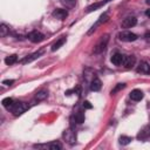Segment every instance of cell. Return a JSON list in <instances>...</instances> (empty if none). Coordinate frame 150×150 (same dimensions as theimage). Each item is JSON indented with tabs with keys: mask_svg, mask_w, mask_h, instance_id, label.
I'll return each instance as SVG.
<instances>
[{
	"mask_svg": "<svg viewBox=\"0 0 150 150\" xmlns=\"http://www.w3.org/2000/svg\"><path fill=\"white\" fill-rule=\"evenodd\" d=\"M108 41H109V34H104L102 35L98 41L96 42V45L94 46V53L95 54H101L107 48V45H108Z\"/></svg>",
	"mask_w": 150,
	"mask_h": 150,
	"instance_id": "6da1fadb",
	"label": "cell"
},
{
	"mask_svg": "<svg viewBox=\"0 0 150 150\" xmlns=\"http://www.w3.org/2000/svg\"><path fill=\"white\" fill-rule=\"evenodd\" d=\"M28 108H29V105H28L27 103L18 101V102H14L13 107L11 108V111L13 112L14 116H20V115H22Z\"/></svg>",
	"mask_w": 150,
	"mask_h": 150,
	"instance_id": "7a4b0ae2",
	"label": "cell"
},
{
	"mask_svg": "<svg viewBox=\"0 0 150 150\" xmlns=\"http://www.w3.org/2000/svg\"><path fill=\"white\" fill-rule=\"evenodd\" d=\"M118 39L123 42H132L135 40H137V35L132 32H129V30H122L118 33Z\"/></svg>",
	"mask_w": 150,
	"mask_h": 150,
	"instance_id": "3957f363",
	"label": "cell"
},
{
	"mask_svg": "<svg viewBox=\"0 0 150 150\" xmlns=\"http://www.w3.org/2000/svg\"><path fill=\"white\" fill-rule=\"evenodd\" d=\"M108 19H109V14H108V13H103V14H101V15H100V18L97 19V21L91 26V28L88 30V33H87V34H88V35L93 34V33L97 29V27H100L101 25H103L104 22H107V21H108Z\"/></svg>",
	"mask_w": 150,
	"mask_h": 150,
	"instance_id": "277c9868",
	"label": "cell"
},
{
	"mask_svg": "<svg viewBox=\"0 0 150 150\" xmlns=\"http://www.w3.org/2000/svg\"><path fill=\"white\" fill-rule=\"evenodd\" d=\"M63 138L68 144H74L76 142V134L74 131V129L70 127L69 129H67L66 131H63Z\"/></svg>",
	"mask_w": 150,
	"mask_h": 150,
	"instance_id": "5b68a950",
	"label": "cell"
},
{
	"mask_svg": "<svg viewBox=\"0 0 150 150\" xmlns=\"http://www.w3.org/2000/svg\"><path fill=\"white\" fill-rule=\"evenodd\" d=\"M35 149H49V150H61L62 145L57 142H53V143H48V144H34L33 145Z\"/></svg>",
	"mask_w": 150,
	"mask_h": 150,
	"instance_id": "8992f818",
	"label": "cell"
},
{
	"mask_svg": "<svg viewBox=\"0 0 150 150\" xmlns=\"http://www.w3.org/2000/svg\"><path fill=\"white\" fill-rule=\"evenodd\" d=\"M28 39H29L32 42H34V43H39V42H41V41L45 39V35H43L42 33L38 32V30H33V32H30V33L28 34Z\"/></svg>",
	"mask_w": 150,
	"mask_h": 150,
	"instance_id": "52a82bcc",
	"label": "cell"
},
{
	"mask_svg": "<svg viewBox=\"0 0 150 150\" xmlns=\"http://www.w3.org/2000/svg\"><path fill=\"white\" fill-rule=\"evenodd\" d=\"M137 23V19L135 16H127L122 20V27L123 28H131Z\"/></svg>",
	"mask_w": 150,
	"mask_h": 150,
	"instance_id": "ba28073f",
	"label": "cell"
},
{
	"mask_svg": "<svg viewBox=\"0 0 150 150\" xmlns=\"http://www.w3.org/2000/svg\"><path fill=\"white\" fill-rule=\"evenodd\" d=\"M42 54H43V50L35 52V53H33V54H30V55L26 56L25 59H22V60L20 61V63H22V64H25V63H29V62H32V61H34V60L39 59V57H40Z\"/></svg>",
	"mask_w": 150,
	"mask_h": 150,
	"instance_id": "9c48e42d",
	"label": "cell"
},
{
	"mask_svg": "<svg viewBox=\"0 0 150 150\" xmlns=\"http://www.w3.org/2000/svg\"><path fill=\"white\" fill-rule=\"evenodd\" d=\"M137 73L143 75H150V64L146 61H142L137 67Z\"/></svg>",
	"mask_w": 150,
	"mask_h": 150,
	"instance_id": "30bf717a",
	"label": "cell"
},
{
	"mask_svg": "<svg viewBox=\"0 0 150 150\" xmlns=\"http://www.w3.org/2000/svg\"><path fill=\"white\" fill-rule=\"evenodd\" d=\"M136 63V57L134 55H124V61H123V66L127 68V69H130L135 66Z\"/></svg>",
	"mask_w": 150,
	"mask_h": 150,
	"instance_id": "8fae6325",
	"label": "cell"
},
{
	"mask_svg": "<svg viewBox=\"0 0 150 150\" xmlns=\"http://www.w3.org/2000/svg\"><path fill=\"white\" fill-rule=\"evenodd\" d=\"M110 61H111V63L115 64V66H121V64H123L124 55H122V54H120V53H115V54L111 56Z\"/></svg>",
	"mask_w": 150,
	"mask_h": 150,
	"instance_id": "7c38bea8",
	"label": "cell"
},
{
	"mask_svg": "<svg viewBox=\"0 0 150 150\" xmlns=\"http://www.w3.org/2000/svg\"><path fill=\"white\" fill-rule=\"evenodd\" d=\"M53 16H55L56 19H60V20H63L68 16V12L67 9H62V8H56L54 9L53 12Z\"/></svg>",
	"mask_w": 150,
	"mask_h": 150,
	"instance_id": "4fadbf2b",
	"label": "cell"
},
{
	"mask_svg": "<svg viewBox=\"0 0 150 150\" xmlns=\"http://www.w3.org/2000/svg\"><path fill=\"white\" fill-rule=\"evenodd\" d=\"M143 96H144V94L141 89H134L130 91V98L134 101H141L143 98Z\"/></svg>",
	"mask_w": 150,
	"mask_h": 150,
	"instance_id": "5bb4252c",
	"label": "cell"
},
{
	"mask_svg": "<svg viewBox=\"0 0 150 150\" xmlns=\"http://www.w3.org/2000/svg\"><path fill=\"white\" fill-rule=\"evenodd\" d=\"M148 137H150V125L144 127V128L139 131V134L137 135V138H138V139H146Z\"/></svg>",
	"mask_w": 150,
	"mask_h": 150,
	"instance_id": "9a60e30c",
	"label": "cell"
},
{
	"mask_svg": "<svg viewBox=\"0 0 150 150\" xmlns=\"http://www.w3.org/2000/svg\"><path fill=\"white\" fill-rule=\"evenodd\" d=\"M101 87H102V82L98 77H95L90 82V90H93V91H98L101 89Z\"/></svg>",
	"mask_w": 150,
	"mask_h": 150,
	"instance_id": "2e32d148",
	"label": "cell"
},
{
	"mask_svg": "<svg viewBox=\"0 0 150 150\" xmlns=\"http://www.w3.org/2000/svg\"><path fill=\"white\" fill-rule=\"evenodd\" d=\"M108 1L107 0H104V1H101V2H97V4H93V5H90V6H88L87 8H86V12L87 13H90V12H93V11H96V9H98L100 7H102L103 5H105Z\"/></svg>",
	"mask_w": 150,
	"mask_h": 150,
	"instance_id": "e0dca14e",
	"label": "cell"
},
{
	"mask_svg": "<svg viewBox=\"0 0 150 150\" xmlns=\"http://www.w3.org/2000/svg\"><path fill=\"white\" fill-rule=\"evenodd\" d=\"M47 96H48V91H47V90H45V89H42V90H39V91L35 94L34 100H35V101H38V102H40V101L46 100V98H47Z\"/></svg>",
	"mask_w": 150,
	"mask_h": 150,
	"instance_id": "ac0fdd59",
	"label": "cell"
},
{
	"mask_svg": "<svg viewBox=\"0 0 150 150\" xmlns=\"http://www.w3.org/2000/svg\"><path fill=\"white\" fill-rule=\"evenodd\" d=\"M64 42H66V36H62V38H60L57 41H55V42L53 43V46H52V50H53V52L57 50L60 47H62V46L64 45Z\"/></svg>",
	"mask_w": 150,
	"mask_h": 150,
	"instance_id": "d6986e66",
	"label": "cell"
},
{
	"mask_svg": "<svg viewBox=\"0 0 150 150\" xmlns=\"http://www.w3.org/2000/svg\"><path fill=\"white\" fill-rule=\"evenodd\" d=\"M2 105L7 109V110H11V108L13 107V104H14V101H13V98H11V97H6V98H4L2 100Z\"/></svg>",
	"mask_w": 150,
	"mask_h": 150,
	"instance_id": "ffe728a7",
	"label": "cell"
},
{
	"mask_svg": "<svg viewBox=\"0 0 150 150\" xmlns=\"http://www.w3.org/2000/svg\"><path fill=\"white\" fill-rule=\"evenodd\" d=\"M61 4H62L66 8L71 9V8L75 7V5H76V0H61Z\"/></svg>",
	"mask_w": 150,
	"mask_h": 150,
	"instance_id": "44dd1931",
	"label": "cell"
},
{
	"mask_svg": "<svg viewBox=\"0 0 150 150\" xmlns=\"http://www.w3.org/2000/svg\"><path fill=\"white\" fill-rule=\"evenodd\" d=\"M74 120H75V122L79 123V124L83 123V122H84V112L77 111V112L75 114V116H74Z\"/></svg>",
	"mask_w": 150,
	"mask_h": 150,
	"instance_id": "7402d4cb",
	"label": "cell"
},
{
	"mask_svg": "<svg viewBox=\"0 0 150 150\" xmlns=\"http://www.w3.org/2000/svg\"><path fill=\"white\" fill-rule=\"evenodd\" d=\"M131 141H132L131 137H129V136H124V135L120 136V138H118V142H120L121 145H128Z\"/></svg>",
	"mask_w": 150,
	"mask_h": 150,
	"instance_id": "603a6c76",
	"label": "cell"
},
{
	"mask_svg": "<svg viewBox=\"0 0 150 150\" xmlns=\"http://www.w3.org/2000/svg\"><path fill=\"white\" fill-rule=\"evenodd\" d=\"M16 61H18V55H15V54L9 55V56H7V57L5 59V63H6V64H8V66H11V64L15 63Z\"/></svg>",
	"mask_w": 150,
	"mask_h": 150,
	"instance_id": "cb8c5ba5",
	"label": "cell"
},
{
	"mask_svg": "<svg viewBox=\"0 0 150 150\" xmlns=\"http://www.w3.org/2000/svg\"><path fill=\"white\" fill-rule=\"evenodd\" d=\"M8 32H9V28L5 23H1L0 25V35H1V38H5Z\"/></svg>",
	"mask_w": 150,
	"mask_h": 150,
	"instance_id": "d4e9b609",
	"label": "cell"
},
{
	"mask_svg": "<svg viewBox=\"0 0 150 150\" xmlns=\"http://www.w3.org/2000/svg\"><path fill=\"white\" fill-rule=\"evenodd\" d=\"M124 88H125V83H117L116 87L111 90V95H115L116 93H118L120 90H122V89H124Z\"/></svg>",
	"mask_w": 150,
	"mask_h": 150,
	"instance_id": "484cf974",
	"label": "cell"
},
{
	"mask_svg": "<svg viewBox=\"0 0 150 150\" xmlns=\"http://www.w3.org/2000/svg\"><path fill=\"white\" fill-rule=\"evenodd\" d=\"M82 105H83L84 109H91V108H93V105H91V103H90L89 101H84Z\"/></svg>",
	"mask_w": 150,
	"mask_h": 150,
	"instance_id": "4316f807",
	"label": "cell"
},
{
	"mask_svg": "<svg viewBox=\"0 0 150 150\" xmlns=\"http://www.w3.org/2000/svg\"><path fill=\"white\" fill-rule=\"evenodd\" d=\"M144 39H145V41H146L148 43H150V32H146V33L144 34Z\"/></svg>",
	"mask_w": 150,
	"mask_h": 150,
	"instance_id": "83f0119b",
	"label": "cell"
},
{
	"mask_svg": "<svg viewBox=\"0 0 150 150\" xmlns=\"http://www.w3.org/2000/svg\"><path fill=\"white\" fill-rule=\"evenodd\" d=\"M2 83H4V84H6V86H11L12 83H14V80H5Z\"/></svg>",
	"mask_w": 150,
	"mask_h": 150,
	"instance_id": "f1b7e54d",
	"label": "cell"
},
{
	"mask_svg": "<svg viewBox=\"0 0 150 150\" xmlns=\"http://www.w3.org/2000/svg\"><path fill=\"white\" fill-rule=\"evenodd\" d=\"M145 15H146V16H148V18H150V8H149V9H146V11H145Z\"/></svg>",
	"mask_w": 150,
	"mask_h": 150,
	"instance_id": "f546056e",
	"label": "cell"
},
{
	"mask_svg": "<svg viewBox=\"0 0 150 150\" xmlns=\"http://www.w3.org/2000/svg\"><path fill=\"white\" fill-rule=\"evenodd\" d=\"M146 4H148V5H150V0H146Z\"/></svg>",
	"mask_w": 150,
	"mask_h": 150,
	"instance_id": "4dcf8cb0",
	"label": "cell"
},
{
	"mask_svg": "<svg viewBox=\"0 0 150 150\" xmlns=\"http://www.w3.org/2000/svg\"><path fill=\"white\" fill-rule=\"evenodd\" d=\"M107 1H108V2H109V1H111V0H107Z\"/></svg>",
	"mask_w": 150,
	"mask_h": 150,
	"instance_id": "1f68e13d",
	"label": "cell"
}]
</instances>
